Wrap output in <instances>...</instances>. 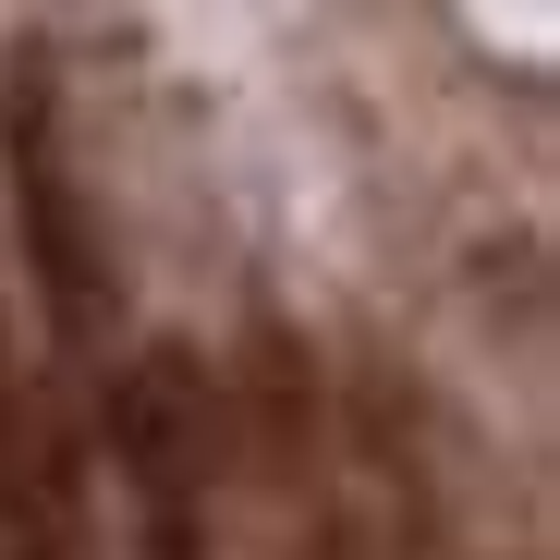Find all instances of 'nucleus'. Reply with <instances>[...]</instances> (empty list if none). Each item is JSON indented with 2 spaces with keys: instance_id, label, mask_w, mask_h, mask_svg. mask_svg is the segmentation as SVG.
I'll list each match as a JSON object with an SVG mask.
<instances>
[{
  "instance_id": "f257e3e1",
  "label": "nucleus",
  "mask_w": 560,
  "mask_h": 560,
  "mask_svg": "<svg viewBox=\"0 0 560 560\" xmlns=\"http://www.w3.org/2000/svg\"><path fill=\"white\" fill-rule=\"evenodd\" d=\"M0 159H13L25 268H37V293H49V329H61V341H98V329H110V268H98L85 196H73V171H61V98H49V49H13V61H0Z\"/></svg>"
},
{
  "instance_id": "f03ea898",
  "label": "nucleus",
  "mask_w": 560,
  "mask_h": 560,
  "mask_svg": "<svg viewBox=\"0 0 560 560\" xmlns=\"http://www.w3.org/2000/svg\"><path fill=\"white\" fill-rule=\"evenodd\" d=\"M110 463L147 512H196L208 463H220V390L196 341H147L110 378Z\"/></svg>"
},
{
  "instance_id": "7ed1b4c3",
  "label": "nucleus",
  "mask_w": 560,
  "mask_h": 560,
  "mask_svg": "<svg viewBox=\"0 0 560 560\" xmlns=\"http://www.w3.org/2000/svg\"><path fill=\"white\" fill-rule=\"evenodd\" d=\"M0 560H98L85 524V451L49 390L0 402Z\"/></svg>"
},
{
  "instance_id": "20e7f679",
  "label": "nucleus",
  "mask_w": 560,
  "mask_h": 560,
  "mask_svg": "<svg viewBox=\"0 0 560 560\" xmlns=\"http://www.w3.org/2000/svg\"><path fill=\"white\" fill-rule=\"evenodd\" d=\"M147 560H208L196 548V512H147Z\"/></svg>"
}]
</instances>
